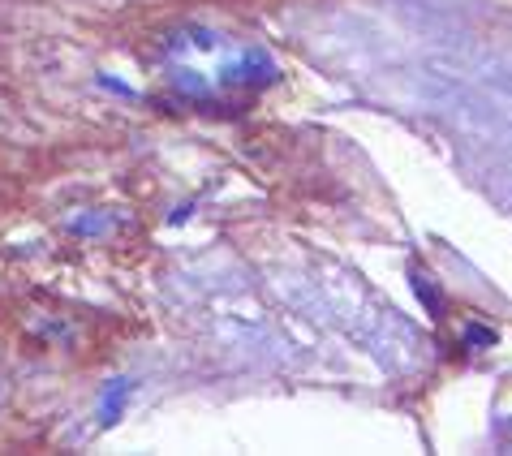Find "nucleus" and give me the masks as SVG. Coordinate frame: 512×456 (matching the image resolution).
I'll list each match as a JSON object with an SVG mask.
<instances>
[{
  "instance_id": "f257e3e1",
  "label": "nucleus",
  "mask_w": 512,
  "mask_h": 456,
  "mask_svg": "<svg viewBox=\"0 0 512 456\" xmlns=\"http://www.w3.org/2000/svg\"><path fill=\"white\" fill-rule=\"evenodd\" d=\"M134 392H138V383L134 379H112L104 396H99V409H95V426L99 431H108V426H117L125 418V409H130L134 401Z\"/></svg>"
},
{
  "instance_id": "f03ea898",
  "label": "nucleus",
  "mask_w": 512,
  "mask_h": 456,
  "mask_svg": "<svg viewBox=\"0 0 512 456\" xmlns=\"http://www.w3.org/2000/svg\"><path fill=\"white\" fill-rule=\"evenodd\" d=\"M108 228H112L108 211H87V216L69 220V233H74V237H99V233H108Z\"/></svg>"
},
{
  "instance_id": "7ed1b4c3",
  "label": "nucleus",
  "mask_w": 512,
  "mask_h": 456,
  "mask_svg": "<svg viewBox=\"0 0 512 456\" xmlns=\"http://www.w3.org/2000/svg\"><path fill=\"white\" fill-rule=\"evenodd\" d=\"M495 327H487V323H465V332H461V345L465 349H491L495 345Z\"/></svg>"
},
{
  "instance_id": "20e7f679",
  "label": "nucleus",
  "mask_w": 512,
  "mask_h": 456,
  "mask_svg": "<svg viewBox=\"0 0 512 456\" xmlns=\"http://www.w3.org/2000/svg\"><path fill=\"white\" fill-rule=\"evenodd\" d=\"M414 293L426 302V310H431V319H444V293H439L431 280H426V276H414Z\"/></svg>"
},
{
  "instance_id": "39448f33",
  "label": "nucleus",
  "mask_w": 512,
  "mask_h": 456,
  "mask_svg": "<svg viewBox=\"0 0 512 456\" xmlns=\"http://www.w3.org/2000/svg\"><path fill=\"white\" fill-rule=\"evenodd\" d=\"M173 82H177V87H186L190 95H203L207 91V78H198V69H186V65L173 69Z\"/></svg>"
},
{
  "instance_id": "423d86ee",
  "label": "nucleus",
  "mask_w": 512,
  "mask_h": 456,
  "mask_svg": "<svg viewBox=\"0 0 512 456\" xmlns=\"http://www.w3.org/2000/svg\"><path fill=\"white\" fill-rule=\"evenodd\" d=\"M99 87H104V91H112V95H125V99H130V95H134L130 87H125V82H117V78H108V74H99Z\"/></svg>"
},
{
  "instance_id": "0eeeda50",
  "label": "nucleus",
  "mask_w": 512,
  "mask_h": 456,
  "mask_svg": "<svg viewBox=\"0 0 512 456\" xmlns=\"http://www.w3.org/2000/svg\"><path fill=\"white\" fill-rule=\"evenodd\" d=\"M194 44L211 52V48H216V44H220V39H216V35H211V31H203V26H194Z\"/></svg>"
}]
</instances>
